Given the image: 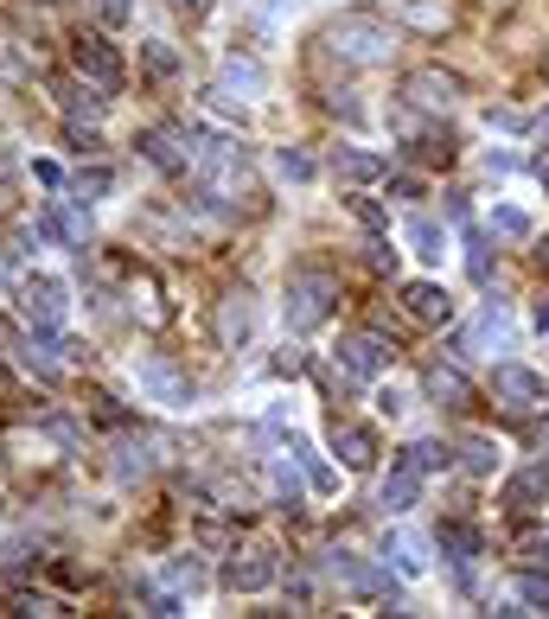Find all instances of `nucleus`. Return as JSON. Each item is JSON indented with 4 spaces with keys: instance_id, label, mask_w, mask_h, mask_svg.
<instances>
[{
    "instance_id": "nucleus-1",
    "label": "nucleus",
    "mask_w": 549,
    "mask_h": 619,
    "mask_svg": "<svg viewBox=\"0 0 549 619\" xmlns=\"http://www.w3.org/2000/svg\"><path fill=\"white\" fill-rule=\"evenodd\" d=\"M332 307H339V275H327V268H294L288 288H282V313H288V326L294 332L327 326Z\"/></svg>"
},
{
    "instance_id": "nucleus-2",
    "label": "nucleus",
    "mask_w": 549,
    "mask_h": 619,
    "mask_svg": "<svg viewBox=\"0 0 549 619\" xmlns=\"http://www.w3.org/2000/svg\"><path fill=\"white\" fill-rule=\"evenodd\" d=\"M327 45L339 58H352V65H384L390 58V26L377 13H339L327 26Z\"/></svg>"
},
{
    "instance_id": "nucleus-3",
    "label": "nucleus",
    "mask_w": 549,
    "mask_h": 619,
    "mask_svg": "<svg viewBox=\"0 0 549 619\" xmlns=\"http://www.w3.org/2000/svg\"><path fill=\"white\" fill-rule=\"evenodd\" d=\"M65 313H71V288L58 275H26L20 282V320L26 326H65Z\"/></svg>"
},
{
    "instance_id": "nucleus-4",
    "label": "nucleus",
    "mask_w": 549,
    "mask_h": 619,
    "mask_svg": "<svg viewBox=\"0 0 549 619\" xmlns=\"http://www.w3.org/2000/svg\"><path fill=\"white\" fill-rule=\"evenodd\" d=\"M282 582V562H275V549L256 543V549H237L230 562H224V587L230 594H262V587Z\"/></svg>"
},
{
    "instance_id": "nucleus-5",
    "label": "nucleus",
    "mask_w": 549,
    "mask_h": 619,
    "mask_svg": "<svg viewBox=\"0 0 549 619\" xmlns=\"http://www.w3.org/2000/svg\"><path fill=\"white\" fill-rule=\"evenodd\" d=\"M71 65H77V77H90V83H103V90H122V51H115L103 33H77Z\"/></svg>"
},
{
    "instance_id": "nucleus-6",
    "label": "nucleus",
    "mask_w": 549,
    "mask_h": 619,
    "mask_svg": "<svg viewBox=\"0 0 549 619\" xmlns=\"http://www.w3.org/2000/svg\"><path fill=\"white\" fill-rule=\"evenodd\" d=\"M390 358H397V352H390L377 332H345V339H339V370H345V377H358V383L384 377Z\"/></svg>"
},
{
    "instance_id": "nucleus-7",
    "label": "nucleus",
    "mask_w": 549,
    "mask_h": 619,
    "mask_svg": "<svg viewBox=\"0 0 549 619\" xmlns=\"http://www.w3.org/2000/svg\"><path fill=\"white\" fill-rule=\"evenodd\" d=\"M492 397L505 402L512 415H530L537 402H544V377L524 365H492Z\"/></svg>"
},
{
    "instance_id": "nucleus-8",
    "label": "nucleus",
    "mask_w": 549,
    "mask_h": 619,
    "mask_svg": "<svg viewBox=\"0 0 549 619\" xmlns=\"http://www.w3.org/2000/svg\"><path fill=\"white\" fill-rule=\"evenodd\" d=\"M403 307H409L415 326H447V320H454V294L441 288V282H409Z\"/></svg>"
},
{
    "instance_id": "nucleus-9",
    "label": "nucleus",
    "mask_w": 549,
    "mask_h": 619,
    "mask_svg": "<svg viewBox=\"0 0 549 619\" xmlns=\"http://www.w3.org/2000/svg\"><path fill=\"white\" fill-rule=\"evenodd\" d=\"M185 141H192L185 128H147V135H141V153L160 167V173H185V167H192V147H185Z\"/></svg>"
},
{
    "instance_id": "nucleus-10",
    "label": "nucleus",
    "mask_w": 549,
    "mask_h": 619,
    "mask_svg": "<svg viewBox=\"0 0 549 619\" xmlns=\"http://www.w3.org/2000/svg\"><path fill=\"white\" fill-rule=\"evenodd\" d=\"M403 96L415 103V110H454V96H460V77H447V71H415L403 83Z\"/></svg>"
},
{
    "instance_id": "nucleus-11",
    "label": "nucleus",
    "mask_w": 549,
    "mask_h": 619,
    "mask_svg": "<svg viewBox=\"0 0 549 619\" xmlns=\"http://www.w3.org/2000/svg\"><path fill=\"white\" fill-rule=\"evenodd\" d=\"M422 485H428V473H422L415 460H397V467L384 473V511H415L422 505Z\"/></svg>"
},
{
    "instance_id": "nucleus-12",
    "label": "nucleus",
    "mask_w": 549,
    "mask_h": 619,
    "mask_svg": "<svg viewBox=\"0 0 549 619\" xmlns=\"http://www.w3.org/2000/svg\"><path fill=\"white\" fill-rule=\"evenodd\" d=\"M141 383H147V397L167 402V409H185V402H192V383H185L167 358H147V365H141Z\"/></svg>"
},
{
    "instance_id": "nucleus-13",
    "label": "nucleus",
    "mask_w": 549,
    "mask_h": 619,
    "mask_svg": "<svg viewBox=\"0 0 549 619\" xmlns=\"http://www.w3.org/2000/svg\"><path fill=\"white\" fill-rule=\"evenodd\" d=\"M332 180L377 185L384 180V153H370V147H339V153H332Z\"/></svg>"
},
{
    "instance_id": "nucleus-14",
    "label": "nucleus",
    "mask_w": 549,
    "mask_h": 619,
    "mask_svg": "<svg viewBox=\"0 0 549 619\" xmlns=\"http://www.w3.org/2000/svg\"><path fill=\"white\" fill-rule=\"evenodd\" d=\"M332 575L345 587H358V594H390V575H377L365 555H352V549H332Z\"/></svg>"
},
{
    "instance_id": "nucleus-15",
    "label": "nucleus",
    "mask_w": 549,
    "mask_h": 619,
    "mask_svg": "<svg viewBox=\"0 0 549 619\" xmlns=\"http://www.w3.org/2000/svg\"><path fill=\"white\" fill-rule=\"evenodd\" d=\"M403 243H409L415 255H422L428 268H441V255H447V230H441L435 218H422V211H415V218L403 223Z\"/></svg>"
},
{
    "instance_id": "nucleus-16",
    "label": "nucleus",
    "mask_w": 549,
    "mask_h": 619,
    "mask_svg": "<svg viewBox=\"0 0 549 619\" xmlns=\"http://www.w3.org/2000/svg\"><path fill=\"white\" fill-rule=\"evenodd\" d=\"M549 498V467L537 460V467H524V473H512V485H505V505L512 511H537Z\"/></svg>"
},
{
    "instance_id": "nucleus-17",
    "label": "nucleus",
    "mask_w": 549,
    "mask_h": 619,
    "mask_svg": "<svg viewBox=\"0 0 549 619\" xmlns=\"http://www.w3.org/2000/svg\"><path fill=\"white\" fill-rule=\"evenodd\" d=\"M218 332H224V345H250V332H256L250 294H224V307H218Z\"/></svg>"
},
{
    "instance_id": "nucleus-18",
    "label": "nucleus",
    "mask_w": 549,
    "mask_h": 619,
    "mask_svg": "<svg viewBox=\"0 0 549 619\" xmlns=\"http://www.w3.org/2000/svg\"><path fill=\"white\" fill-rule=\"evenodd\" d=\"M460 467H467L473 479H492L499 467H505V447H499L492 435H467L460 440Z\"/></svg>"
},
{
    "instance_id": "nucleus-19",
    "label": "nucleus",
    "mask_w": 549,
    "mask_h": 619,
    "mask_svg": "<svg viewBox=\"0 0 549 619\" xmlns=\"http://www.w3.org/2000/svg\"><path fill=\"white\" fill-rule=\"evenodd\" d=\"M435 549L447 555V562H460V569H467V562L479 555V530H473V524H460V517H447V524L435 530Z\"/></svg>"
},
{
    "instance_id": "nucleus-20",
    "label": "nucleus",
    "mask_w": 549,
    "mask_h": 619,
    "mask_svg": "<svg viewBox=\"0 0 549 619\" xmlns=\"http://www.w3.org/2000/svg\"><path fill=\"white\" fill-rule=\"evenodd\" d=\"M428 397H435L441 409H473V383H467L454 365H435L428 370Z\"/></svg>"
},
{
    "instance_id": "nucleus-21",
    "label": "nucleus",
    "mask_w": 549,
    "mask_h": 619,
    "mask_svg": "<svg viewBox=\"0 0 549 619\" xmlns=\"http://www.w3.org/2000/svg\"><path fill=\"white\" fill-rule=\"evenodd\" d=\"M339 460H345V473H370L377 467V435L370 428H339Z\"/></svg>"
},
{
    "instance_id": "nucleus-22",
    "label": "nucleus",
    "mask_w": 549,
    "mask_h": 619,
    "mask_svg": "<svg viewBox=\"0 0 549 619\" xmlns=\"http://www.w3.org/2000/svg\"><path fill=\"white\" fill-rule=\"evenodd\" d=\"M485 230H492V237H505V243H530V237H537V223H530V211H517V205H492V218H485Z\"/></svg>"
},
{
    "instance_id": "nucleus-23",
    "label": "nucleus",
    "mask_w": 549,
    "mask_h": 619,
    "mask_svg": "<svg viewBox=\"0 0 549 619\" xmlns=\"http://www.w3.org/2000/svg\"><path fill=\"white\" fill-rule=\"evenodd\" d=\"M288 447H294V460L307 467V485H313V492H339V473H332L327 460L313 454V440H307V435H288Z\"/></svg>"
},
{
    "instance_id": "nucleus-24",
    "label": "nucleus",
    "mask_w": 549,
    "mask_h": 619,
    "mask_svg": "<svg viewBox=\"0 0 549 619\" xmlns=\"http://www.w3.org/2000/svg\"><path fill=\"white\" fill-rule=\"evenodd\" d=\"M58 96H65V110H71V115H90V122H96V115L110 110L103 83H90V77H83V83H58Z\"/></svg>"
},
{
    "instance_id": "nucleus-25",
    "label": "nucleus",
    "mask_w": 549,
    "mask_h": 619,
    "mask_svg": "<svg viewBox=\"0 0 549 619\" xmlns=\"http://www.w3.org/2000/svg\"><path fill=\"white\" fill-rule=\"evenodd\" d=\"M141 71L153 77V83H173V77H180V51H173L167 38H147L141 45Z\"/></svg>"
},
{
    "instance_id": "nucleus-26",
    "label": "nucleus",
    "mask_w": 549,
    "mask_h": 619,
    "mask_svg": "<svg viewBox=\"0 0 549 619\" xmlns=\"http://www.w3.org/2000/svg\"><path fill=\"white\" fill-rule=\"evenodd\" d=\"M275 173H282L288 185H307L320 167H313V153H307V147H275Z\"/></svg>"
},
{
    "instance_id": "nucleus-27",
    "label": "nucleus",
    "mask_w": 549,
    "mask_h": 619,
    "mask_svg": "<svg viewBox=\"0 0 549 619\" xmlns=\"http://www.w3.org/2000/svg\"><path fill=\"white\" fill-rule=\"evenodd\" d=\"M147 467H153V447H147L141 435H135V440H122V447H115V479H141Z\"/></svg>"
},
{
    "instance_id": "nucleus-28",
    "label": "nucleus",
    "mask_w": 549,
    "mask_h": 619,
    "mask_svg": "<svg viewBox=\"0 0 549 619\" xmlns=\"http://www.w3.org/2000/svg\"><path fill=\"white\" fill-rule=\"evenodd\" d=\"M517 600H524V614H549V569H524L517 575Z\"/></svg>"
},
{
    "instance_id": "nucleus-29",
    "label": "nucleus",
    "mask_w": 549,
    "mask_h": 619,
    "mask_svg": "<svg viewBox=\"0 0 549 619\" xmlns=\"http://www.w3.org/2000/svg\"><path fill=\"white\" fill-rule=\"evenodd\" d=\"M384 555H390V562H397V569H403L409 582H415V575H422V569H428V562H422V543H415V537H403V530H397V537H390V543H384Z\"/></svg>"
},
{
    "instance_id": "nucleus-30",
    "label": "nucleus",
    "mask_w": 549,
    "mask_h": 619,
    "mask_svg": "<svg viewBox=\"0 0 549 619\" xmlns=\"http://www.w3.org/2000/svg\"><path fill=\"white\" fill-rule=\"evenodd\" d=\"M77 198H83V205H90V198H110V192H115V173H110V167H77Z\"/></svg>"
},
{
    "instance_id": "nucleus-31",
    "label": "nucleus",
    "mask_w": 549,
    "mask_h": 619,
    "mask_svg": "<svg viewBox=\"0 0 549 619\" xmlns=\"http://www.w3.org/2000/svg\"><path fill=\"white\" fill-rule=\"evenodd\" d=\"M224 83H230V90L262 96V83H268V77H262V65H250V58H230V65H224Z\"/></svg>"
},
{
    "instance_id": "nucleus-32",
    "label": "nucleus",
    "mask_w": 549,
    "mask_h": 619,
    "mask_svg": "<svg viewBox=\"0 0 549 619\" xmlns=\"http://www.w3.org/2000/svg\"><path fill=\"white\" fill-rule=\"evenodd\" d=\"M403 460H415V467H422V473H441V467H447V460H454V447H447V440H415V447H409Z\"/></svg>"
},
{
    "instance_id": "nucleus-33",
    "label": "nucleus",
    "mask_w": 549,
    "mask_h": 619,
    "mask_svg": "<svg viewBox=\"0 0 549 619\" xmlns=\"http://www.w3.org/2000/svg\"><path fill=\"white\" fill-rule=\"evenodd\" d=\"M167 575H173V587H185V594H205V569H198V555H173Z\"/></svg>"
},
{
    "instance_id": "nucleus-34",
    "label": "nucleus",
    "mask_w": 549,
    "mask_h": 619,
    "mask_svg": "<svg viewBox=\"0 0 549 619\" xmlns=\"http://www.w3.org/2000/svg\"><path fill=\"white\" fill-rule=\"evenodd\" d=\"M45 237H58V243H83V218L52 205V211H45Z\"/></svg>"
},
{
    "instance_id": "nucleus-35",
    "label": "nucleus",
    "mask_w": 549,
    "mask_h": 619,
    "mask_svg": "<svg viewBox=\"0 0 549 619\" xmlns=\"http://www.w3.org/2000/svg\"><path fill=\"white\" fill-rule=\"evenodd\" d=\"M268 485H275V498H282V505H300V479H294V467L275 460V467H268Z\"/></svg>"
},
{
    "instance_id": "nucleus-36",
    "label": "nucleus",
    "mask_w": 549,
    "mask_h": 619,
    "mask_svg": "<svg viewBox=\"0 0 549 619\" xmlns=\"http://www.w3.org/2000/svg\"><path fill=\"white\" fill-rule=\"evenodd\" d=\"M517 555H524V569H549V530H530L517 543Z\"/></svg>"
},
{
    "instance_id": "nucleus-37",
    "label": "nucleus",
    "mask_w": 549,
    "mask_h": 619,
    "mask_svg": "<svg viewBox=\"0 0 549 619\" xmlns=\"http://www.w3.org/2000/svg\"><path fill=\"white\" fill-rule=\"evenodd\" d=\"M90 7H96L103 26H128V20H135V0H90Z\"/></svg>"
},
{
    "instance_id": "nucleus-38",
    "label": "nucleus",
    "mask_w": 549,
    "mask_h": 619,
    "mask_svg": "<svg viewBox=\"0 0 549 619\" xmlns=\"http://www.w3.org/2000/svg\"><path fill=\"white\" fill-rule=\"evenodd\" d=\"M13 614H65L52 594H13Z\"/></svg>"
},
{
    "instance_id": "nucleus-39",
    "label": "nucleus",
    "mask_w": 549,
    "mask_h": 619,
    "mask_svg": "<svg viewBox=\"0 0 549 619\" xmlns=\"http://www.w3.org/2000/svg\"><path fill=\"white\" fill-rule=\"evenodd\" d=\"M300 365H307V358H300V345H282V352L268 358V370H275V377H300Z\"/></svg>"
},
{
    "instance_id": "nucleus-40",
    "label": "nucleus",
    "mask_w": 549,
    "mask_h": 619,
    "mask_svg": "<svg viewBox=\"0 0 549 619\" xmlns=\"http://www.w3.org/2000/svg\"><path fill=\"white\" fill-rule=\"evenodd\" d=\"M288 600H294V614H313V582H307V575H294V582H288Z\"/></svg>"
},
{
    "instance_id": "nucleus-41",
    "label": "nucleus",
    "mask_w": 549,
    "mask_h": 619,
    "mask_svg": "<svg viewBox=\"0 0 549 619\" xmlns=\"http://www.w3.org/2000/svg\"><path fill=\"white\" fill-rule=\"evenodd\" d=\"M33 180L45 185V192H58V185H65V167H58V160H33Z\"/></svg>"
},
{
    "instance_id": "nucleus-42",
    "label": "nucleus",
    "mask_w": 549,
    "mask_h": 619,
    "mask_svg": "<svg viewBox=\"0 0 549 619\" xmlns=\"http://www.w3.org/2000/svg\"><path fill=\"white\" fill-rule=\"evenodd\" d=\"M467 268H473V282H492V255H485V237H473V255H467Z\"/></svg>"
},
{
    "instance_id": "nucleus-43",
    "label": "nucleus",
    "mask_w": 549,
    "mask_h": 619,
    "mask_svg": "<svg viewBox=\"0 0 549 619\" xmlns=\"http://www.w3.org/2000/svg\"><path fill=\"white\" fill-rule=\"evenodd\" d=\"M403 409H409V397H403V390H377V415H390V422H397Z\"/></svg>"
},
{
    "instance_id": "nucleus-44",
    "label": "nucleus",
    "mask_w": 549,
    "mask_h": 619,
    "mask_svg": "<svg viewBox=\"0 0 549 619\" xmlns=\"http://www.w3.org/2000/svg\"><path fill=\"white\" fill-rule=\"evenodd\" d=\"M198 543H205V549H224V543H230V530H224L218 517H205V524H198Z\"/></svg>"
},
{
    "instance_id": "nucleus-45",
    "label": "nucleus",
    "mask_w": 549,
    "mask_h": 619,
    "mask_svg": "<svg viewBox=\"0 0 549 619\" xmlns=\"http://www.w3.org/2000/svg\"><path fill=\"white\" fill-rule=\"evenodd\" d=\"M352 218L365 223V230H384V211H377L370 198H352Z\"/></svg>"
},
{
    "instance_id": "nucleus-46",
    "label": "nucleus",
    "mask_w": 549,
    "mask_h": 619,
    "mask_svg": "<svg viewBox=\"0 0 549 619\" xmlns=\"http://www.w3.org/2000/svg\"><path fill=\"white\" fill-rule=\"evenodd\" d=\"M147 614L173 619V614H185V600H180V594H153V600H147Z\"/></svg>"
},
{
    "instance_id": "nucleus-47",
    "label": "nucleus",
    "mask_w": 549,
    "mask_h": 619,
    "mask_svg": "<svg viewBox=\"0 0 549 619\" xmlns=\"http://www.w3.org/2000/svg\"><path fill=\"white\" fill-rule=\"evenodd\" d=\"M65 141H71L77 153H96V147H103V141H96V135H90V128H77V122H71V135H65Z\"/></svg>"
},
{
    "instance_id": "nucleus-48",
    "label": "nucleus",
    "mask_w": 549,
    "mask_h": 619,
    "mask_svg": "<svg viewBox=\"0 0 549 619\" xmlns=\"http://www.w3.org/2000/svg\"><path fill=\"white\" fill-rule=\"evenodd\" d=\"M173 13H185V20H205V13H211V0H173Z\"/></svg>"
},
{
    "instance_id": "nucleus-49",
    "label": "nucleus",
    "mask_w": 549,
    "mask_h": 619,
    "mask_svg": "<svg viewBox=\"0 0 549 619\" xmlns=\"http://www.w3.org/2000/svg\"><path fill=\"white\" fill-rule=\"evenodd\" d=\"M530 326H537V332H544V339H549V294H544V300H537V307H530Z\"/></svg>"
},
{
    "instance_id": "nucleus-50",
    "label": "nucleus",
    "mask_w": 549,
    "mask_h": 619,
    "mask_svg": "<svg viewBox=\"0 0 549 619\" xmlns=\"http://www.w3.org/2000/svg\"><path fill=\"white\" fill-rule=\"evenodd\" d=\"M537 185H544V192H549V160H537Z\"/></svg>"
},
{
    "instance_id": "nucleus-51",
    "label": "nucleus",
    "mask_w": 549,
    "mask_h": 619,
    "mask_svg": "<svg viewBox=\"0 0 549 619\" xmlns=\"http://www.w3.org/2000/svg\"><path fill=\"white\" fill-rule=\"evenodd\" d=\"M537 262H544V268H549V237H544V250H537Z\"/></svg>"
},
{
    "instance_id": "nucleus-52",
    "label": "nucleus",
    "mask_w": 549,
    "mask_h": 619,
    "mask_svg": "<svg viewBox=\"0 0 549 619\" xmlns=\"http://www.w3.org/2000/svg\"><path fill=\"white\" fill-rule=\"evenodd\" d=\"M537 128H544V135H549V110H544V115H537Z\"/></svg>"
},
{
    "instance_id": "nucleus-53",
    "label": "nucleus",
    "mask_w": 549,
    "mask_h": 619,
    "mask_svg": "<svg viewBox=\"0 0 549 619\" xmlns=\"http://www.w3.org/2000/svg\"><path fill=\"white\" fill-rule=\"evenodd\" d=\"M544 447H549V435H544Z\"/></svg>"
}]
</instances>
